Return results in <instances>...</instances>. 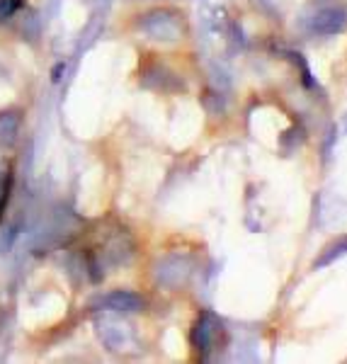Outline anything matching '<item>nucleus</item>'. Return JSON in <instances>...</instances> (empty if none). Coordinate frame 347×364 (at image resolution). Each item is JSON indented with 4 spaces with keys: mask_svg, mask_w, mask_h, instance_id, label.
Segmentation results:
<instances>
[{
    "mask_svg": "<svg viewBox=\"0 0 347 364\" xmlns=\"http://www.w3.org/2000/svg\"><path fill=\"white\" fill-rule=\"evenodd\" d=\"M95 306L105 311H139L144 306V301L132 291H110V294L97 299Z\"/></svg>",
    "mask_w": 347,
    "mask_h": 364,
    "instance_id": "nucleus-1",
    "label": "nucleus"
},
{
    "mask_svg": "<svg viewBox=\"0 0 347 364\" xmlns=\"http://www.w3.org/2000/svg\"><path fill=\"white\" fill-rule=\"evenodd\" d=\"M22 114L17 109H8L0 112V146H13L17 136H20Z\"/></svg>",
    "mask_w": 347,
    "mask_h": 364,
    "instance_id": "nucleus-2",
    "label": "nucleus"
},
{
    "mask_svg": "<svg viewBox=\"0 0 347 364\" xmlns=\"http://www.w3.org/2000/svg\"><path fill=\"white\" fill-rule=\"evenodd\" d=\"M22 0H0V20H8L17 13Z\"/></svg>",
    "mask_w": 347,
    "mask_h": 364,
    "instance_id": "nucleus-3",
    "label": "nucleus"
}]
</instances>
